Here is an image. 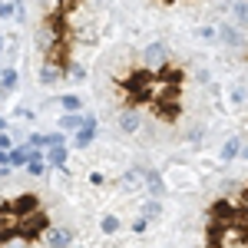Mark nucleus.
Instances as JSON below:
<instances>
[{
    "label": "nucleus",
    "instance_id": "15",
    "mask_svg": "<svg viewBox=\"0 0 248 248\" xmlns=\"http://www.w3.org/2000/svg\"><path fill=\"white\" fill-rule=\"evenodd\" d=\"M43 159H46V166H66V159H70V149H66V146H53V149H46V155H43Z\"/></svg>",
    "mask_w": 248,
    "mask_h": 248
},
{
    "label": "nucleus",
    "instance_id": "8",
    "mask_svg": "<svg viewBox=\"0 0 248 248\" xmlns=\"http://www.w3.org/2000/svg\"><path fill=\"white\" fill-rule=\"evenodd\" d=\"M242 146H245V139L242 136H229L225 142H222V149H218V162H235L238 159V153H242Z\"/></svg>",
    "mask_w": 248,
    "mask_h": 248
},
{
    "label": "nucleus",
    "instance_id": "24",
    "mask_svg": "<svg viewBox=\"0 0 248 248\" xmlns=\"http://www.w3.org/2000/svg\"><path fill=\"white\" fill-rule=\"evenodd\" d=\"M27 146H30V149H37V153H43V133H30Z\"/></svg>",
    "mask_w": 248,
    "mask_h": 248
},
{
    "label": "nucleus",
    "instance_id": "14",
    "mask_svg": "<svg viewBox=\"0 0 248 248\" xmlns=\"http://www.w3.org/2000/svg\"><path fill=\"white\" fill-rule=\"evenodd\" d=\"M162 212H166L162 199H146V202H142V218H149V222H159Z\"/></svg>",
    "mask_w": 248,
    "mask_h": 248
},
{
    "label": "nucleus",
    "instance_id": "11",
    "mask_svg": "<svg viewBox=\"0 0 248 248\" xmlns=\"http://www.w3.org/2000/svg\"><path fill=\"white\" fill-rule=\"evenodd\" d=\"M60 79H63V70H60L57 63H43L40 66V83L43 86H57Z\"/></svg>",
    "mask_w": 248,
    "mask_h": 248
},
{
    "label": "nucleus",
    "instance_id": "28",
    "mask_svg": "<svg viewBox=\"0 0 248 248\" xmlns=\"http://www.w3.org/2000/svg\"><path fill=\"white\" fill-rule=\"evenodd\" d=\"M0 133H7V119L3 116H0Z\"/></svg>",
    "mask_w": 248,
    "mask_h": 248
},
{
    "label": "nucleus",
    "instance_id": "21",
    "mask_svg": "<svg viewBox=\"0 0 248 248\" xmlns=\"http://www.w3.org/2000/svg\"><path fill=\"white\" fill-rule=\"evenodd\" d=\"M232 17L238 20L242 27H248V0H235L232 3Z\"/></svg>",
    "mask_w": 248,
    "mask_h": 248
},
{
    "label": "nucleus",
    "instance_id": "19",
    "mask_svg": "<svg viewBox=\"0 0 248 248\" xmlns=\"http://www.w3.org/2000/svg\"><path fill=\"white\" fill-rule=\"evenodd\" d=\"M57 106H63V113H79V96H73V93H66V96H60V99H53Z\"/></svg>",
    "mask_w": 248,
    "mask_h": 248
},
{
    "label": "nucleus",
    "instance_id": "7",
    "mask_svg": "<svg viewBox=\"0 0 248 248\" xmlns=\"http://www.w3.org/2000/svg\"><path fill=\"white\" fill-rule=\"evenodd\" d=\"M142 60H146L149 66H166V63H169V46H166L162 40H153V43L142 50Z\"/></svg>",
    "mask_w": 248,
    "mask_h": 248
},
{
    "label": "nucleus",
    "instance_id": "17",
    "mask_svg": "<svg viewBox=\"0 0 248 248\" xmlns=\"http://www.w3.org/2000/svg\"><path fill=\"white\" fill-rule=\"evenodd\" d=\"M119 229H123V218H119V215H103V218H99V232H103V235H116Z\"/></svg>",
    "mask_w": 248,
    "mask_h": 248
},
{
    "label": "nucleus",
    "instance_id": "30",
    "mask_svg": "<svg viewBox=\"0 0 248 248\" xmlns=\"http://www.w3.org/2000/svg\"><path fill=\"white\" fill-rule=\"evenodd\" d=\"M0 50H3V37H0Z\"/></svg>",
    "mask_w": 248,
    "mask_h": 248
},
{
    "label": "nucleus",
    "instance_id": "5",
    "mask_svg": "<svg viewBox=\"0 0 248 248\" xmlns=\"http://www.w3.org/2000/svg\"><path fill=\"white\" fill-rule=\"evenodd\" d=\"M93 139H96V116L86 113V123L73 133V146H77V149H90V146H93Z\"/></svg>",
    "mask_w": 248,
    "mask_h": 248
},
{
    "label": "nucleus",
    "instance_id": "9",
    "mask_svg": "<svg viewBox=\"0 0 248 248\" xmlns=\"http://www.w3.org/2000/svg\"><path fill=\"white\" fill-rule=\"evenodd\" d=\"M139 126H142V116L136 113V109H123V113H119V129L126 136L139 133Z\"/></svg>",
    "mask_w": 248,
    "mask_h": 248
},
{
    "label": "nucleus",
    "instance_id": "25",
    "mask_svg": "<svg viewBox=\"0 0 248 248\" xmlns=\"http://www.w3.org/2000/svg\"><path fill=\"white\" fill-rule=\"evenodd\" d=\"M146 229H149V218H142V215H139V218L133 222V232H136V235H142Z\"/></svg>",
    "mask_w": 248,
    "mask_h": 248
},
{
    "label": "nucleus",
    "instance_id": "29",
    "mask_svg": "<svg viewBox=\"0 0 248 248\" xmlns=\"http://www.w3.org/2000/svg\"><path fill=\"white\" fill-rule=\"evenodd\" d=\"M212 3H222V7H229V3H232V0H212Z\"/></svg>",
    "mask_w": 248,
    "mask_h": 248
},
{
    "label": "nucleus",
    "instance_id": "27",
    "mask_svg": "<svg viewBox=\"0 0 248 248\" xmlns=\"http://www.w3.org/2000/svg\"><path fill=\"white\" fill-rule=\"evenodd\" d=\"M3 248H27V242H7Z\"/></svg>",
    "mask_w": 248,
    "mask_h": 248
},
{
    "label": "nucleus",
    "instance_id": "10",
    "mask_svg": "<svg viewBox=\"0 0 248 248\" xmlns=\"http://www.w3.org/2000/svg\"><path fill=\"white\" fill-rule=\"evenodd\" d=\"M37 153V149H30V146H17V149H10L7 153V166H17V169H23L27 162H30V155Z\"/></svg>",
    "mask_w": 248,
    "mask_h": 248
},
{
    "label": "nucleus",
    "instance_id": "3",
    "mask_svg": "<svg viewBox=\"0 0 248 248\" xmlns=\"http://www.w3.org/2000/svg\"><path fill=\"white\" fill-rule=\"evenodd\" d=\"M218 40L225 46H232V50H245L248 46V37L242 33V27H235V23H222L218 27Z\"/></svg>",
    "mask_w": 248,
    "mask_h": 248
},
{
    "label": "nucleus",
    "instance_id": "26",
    "mask_svg": "<svg viewBox=\"0 0 248 248\" xmlns=\"http://www.w3.org/2000/svg\"><path fill=\"white\" fill-rule=\"evenodd\" d=\"M14 149V142H10V136L7 133H0V153H10Z\"/></svg>",
    "mask_w": 248,
    "mask_h": 248
},
{
    "label": "nucleus",
    "instance_id": "12",
    "mask_svg": "<svg viewBox=\"0 0 248 248\" xmlns=\"http://www.w3.org/2000/svg\"><path fill=\"white\" fill-rule=\"evenodd\" d=\"M86 123V113H63L60 116V133H77Z\"/></svg>",
    "mask_w": 248,
    "mask_h": 248
},
{
    "label": "nucleus",
    "instance_id": "1",
    "mask_svg": "<svg viewBox=\"0 0 248 248\" xmlns=\"http://www.w3.org/2000/svg\"><path fill=\"white\" fill-rule=\"evenodd\" d=\"M162 182L169 192H192L199 189V172L189 169V166H169L162 172Z\"/></svg>",
    "mask_w": 248,
    "mask_h": 248
},
{
    "label": "nucleus",
    "instance_id": "13",
    "mask_svg": "<svg viewBox=\"0 0 248 248\" xmlns=\"http://www.w3.org/2000/svg\"><path fill=\"white\" fill-rule=\"evenodd\" d=\"M17 86H20V77H17V70H14V66L0 70V96H3V93H14Z\"/></svg>",
    "mask_w": 248,
    "mask_h": 248
},
{
    "label": "nucleus",
    "instance_id": "23",
    "mask_svg": "<svg viewBox=\"0 0 248 248\" xmlns=\"http://www.w3.org/2000/svg\"><path fill=\"white\" fill-rule=\"evenodd\" d=\"M202 139H205V129H202V126H192L189 136H186V142H192V146H199Z\"/></svg>",
    "mask_w": 248,
    "mask_h": 248
},
{
    "label": "nucleus",
    "instance_id": "18",
    "mask_svg": "<svg viewBox=\"0 0 248 248\" xmlns=\"http://www.w3.org/2000/svg\"><path fill=\"white\" fill-rule=\"evenodd\" d=\"M229 103H232V106H242V103H248V86H242V83L229 86Z\"/></svg>",
    "mask_w": 248,
    "mask_h": 248
},
{
    "label": "nucleus",
    "instance_id": "6",
    "mask_svg": "<svg viewBox=\"0 0 248 248\" xmlns=\"http://www.w3.org/2000/svg\"><path fill=\"white\" fill-rule=\"evenodd\" d=\"M119 189L126 192V195H139V192H142V169H139V166L123 169V175H119Z\"/></svg>",
    "mask_w": 248,
    "mask_h": 248
},
{
    "label": "nucleus",
    "instance_id": "20",
    "mask_svg": "<svg viewBox=\"0 0 248 248\" xmlns=\"http://www.w3.org/2000/svg\"><path fill=\"white\" fill-rule=\"evenodd\" d=\"M195 37H199V43H215V40H218V27H212V23H202V27L195 30Z\"/></svg>",
    "mask_w": 248,
    "mask_h": 248
},
{
    "label": "nucleus",
    "instance_id": "22",
    "mask_svg": "<svg viewBox=\"0 0 248 248\" xmlns=\"http://www.w3.org/2000/svg\"><path fill=\"white\" fill-rule=\"evenodd\" d=\"M53 146H66V133H43V153Z\"/></svg>",
    "mask_w": 248,
    "mask_h": 248
},
{
    "label": "nucleus",
    "instance_id": "2",
    "mask_svg": "<svg viewBox=\"0 0 248 248\" xmlns=\"http://www.w3.org/2000/svg\"><path fill=\"white\" fill-rule=\"evenodd\" d=\"M43 245L46 248H73V229H66V225H46Z\"/></svg>",
    "mask_w": 248,
    "mask_h": 248
},
{
    "label": "nucleus",
    "instance_id": "4",
    "mask_svg": "<svg viewBox=\"0 0 248 248\" xmlns=\"http://www.w3.org/2000/svg\"><path fill=\"white\" fill-rule=\"evenodd\" d=\"M142 192H149V199H162V195L169 192L159 169H142Z\"/></svg>",
    "mask_w": 248,
    "mask_h": 248
},
{
    "label": "nucleus",
    "instance_id": "16",
    "mask_svg": "<svg viewBox=\"0 0 248 248\" xmlns=\"http://www.w3.org/2000/svg\"><path fill=\"white\" fill-rule=\"evenodd\" d=\"M37 205H40V202H37V195H33V192H23V195H20L17 202H14V209H17V215H23V212H33Z\"/></svg>",
    "mask_w": 248,
    "mask_h": 248
}]
</instances>
